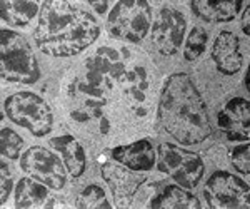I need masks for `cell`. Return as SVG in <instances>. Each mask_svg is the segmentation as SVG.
Listing matches in <instances>:
<instances>
[{"instance_id": "1", "label": "cell", "mask_w": 250, "mask_h": 209, "mask_svg": "<svg viewBox=\"0 0 250 209\" xmlns=\"http://www.w3.org/2000/svg\"><path fill=\"white\" fill-rule=\"evenodd\" d=\"M99 34L100 25L90 12L77 3L59 0L42 3L34 39L45 55L72 57L90 47Z\"/></svg>"}, {"instance_id": "2", "label": "cell", "mask_w": 250, "mask_h": 209, "mask_svg": "<svg viewBox=\"0 0 250 209\" xmlns=\"http://www.w3.org/2000/svg\"><path fill=\"white\" fill-rule=\"evenodd\" d=\"M159 117L164 129L185 146L210 138L212 124L205 102L188 74H173L164 84L159 100Z\"/></svg>"}, {"instance_id": "3", "label": "cell", "mask_w": 250, "mask_h": 209, "mask_svg": "<svg viewBox=\"0 0 250 209\" xmlns=\"http://www.w3.org/2000/svg\"><path fill=\"white\" fill-rule=\"evenodd\" d=\"M0 77L17 84H34L40 79V67L30 44L9 29L0 30Z\"/></svg>"}, {"instance_id": "4", "label": "cell", "mask_w": 250, "mask_h": 209, "mask_svg": "<svg viewBox=\"0 0 250 209\" xmlns=\"http://www.w3.org/2000/svg\"><path fill=\"white\" fill-rule=\"evenodd\" d=\"M3 109L12 122L27 129L35 138H43L52 131L54 116L50 107L35 92L22 91L12 94L3 102Z\"/></svg>"}, {"instance_id": "5", "label": "cell", "mask_w": 250, "mask_h": 209, "mask_svg": "<svg viewBox=\"0 0 250 209\" xmlns=\"http://www.w3.org/2000/svg\"><path fill=\"white\" fill-rule=\"evenodd\" d=\"M152 27V7L145 0L117 2L107 19L108 34L130 44H140Z\"/></svg>"}, {"instance_id": "6", "label": "cell", "mask_w": 250, "mask_h": 209, "mask_svg": "<svg viewBox=\"0 0 250 209\" xmlns=\"http://www.w3.org/2000/svg\"><path fill=\"white\" fill-rule=\"evenodd\" d=\"M159 159L160 171L167 172L179 186L185 189L195 187L205 172V164L199 154L175 146V144H160Z\"/></svg>"}, {"instance_id": "7", "label": "cell", "mask_w": 250, "mask_h": 209, "mask_svg": "<svg viewBox=\"0 0 250 209\" xmlns=\"http://www.w3.org/2000/svg\"><path fill=\"white\" fill-rule=\"evenodd\" d=\"M204 196L213 209H249V184L227 171L213 172L205 184Z\"/></svg>"}, {"instance_id": "8", "label": "cell", "mask_w": 250, "mask_h": 209, "mask_svg": "<svg viewBox=\"0 0 250 209\" xmlns=\"http://www.w3.org/2000/svg\"><path fill=\"white\" fill-rule=\"evenodd\" d=\"M20 167L30 178L45 184L47 187L59 191L67 183V167L59 154L43 146H32L20 156Z\"/></svg>"}, {"instance_id": "9", "label": "cell", "mask_w": 250, "mask_h": 209, "mask_svg": "<svg viewBox=\"0 0 250 209\" xmlns=\"http://www.w3.org/2000/svg\"><path fill=\"white\" fill-rule=\"evenodd\" d=\"M85 80L104 94L114 92L125 74V62L112 47H100L85 60Z\"/></svg>"}, {"instance_id": "10", "label": "cell", "mask_w": 250, "mask_h": 209, "mask_svg": "<svg viewBox=\"0 0 250 209\" xmlns=\"http://www.w3.org/2000/svg\"><path fill=\"white\" fill-rule=\"evenodd\" d=\"M187 22L179 10L165 7L152 23V42L162 55H173L182 46Z\"/></svg>"}, {"instance_id": "11", "label": "cell", "mask_w": 250, "mask_h": 209, "mask_svg": "<svg viewBox=\"0 0 250 209\" xmlns=\"http://www.w3.org/2000/svg\"><path fill=\"white\" fill-rule=\"evenodd\" d=\"M102 178L110 187L115 204L119 208L130 206L134 194L139 191L140 184H144L145 179H147L144 174H139V171L128 169L124 164L119 166V164L112 163H107L102 166Z\"/></svg>"}, {"instance_id": "12", "label": "cell", "mask_w": 250, "mask_h": 209, "mask_svg": "<svg viewBox=\"0 0 250 209\" xmlns=\"http://www.w3.org/2000/svg\"><path fill=\"white\" fill-rule=\"evenodd\" d=\"M150 72L145 66L132 64L125 69V74L120 80V89H122L125 99H127L130 109L135 116L142 117L148 112V92H150Z\"/></svg>"}, {"instance_id": "13", "label": "cell", "mask_w": 250, "mask_h": 209, "mask_svg": "<svg viewBox=\"0 0 250 209\" xmlns=\"http://www.w3.org/2000/svg\"><path fill=\"white\" fill-rule=\"evenodd\" d=\"M217 124L230 140L247 142L250 138V102L244 97H233L217 114Z\"/></svg>"}, {"instance_id": "14", "label": "cell", "mask_w": 250, "mask_h": 209, "mask_svg": "<svg viewBox=\"0 0 250 209\" xmlns=\"http://www.w3.org/2000/svg\"><path fill=\"white\" fill-rule=\"evenodd\" d=\"M212 59L220 74L233 75L242 69L240 42L232 32H220L212 47Z\"/></svg>"}, {"instance_id": "15", "label": "cell", "mask_w": 250, "mask_h": 209, "mask_svg": "<svg viewBox=\"0 0 250 209\" xmlns=\"http://www.w3.org/2000/svg\"><path fill=\"white\" fill-rule=\"evenodd\" d=\"M112 158L128 169L139 172H147L155 166V151L147 139L115 147L112 151Z\"/></svg>"}, {"instance_id": "16", "label": "cell", "mask_w": 250, "mask_h": 209, "mask_svg": "<svg viewBox=\"0 0 250 209\" xmlns=\"http://www.w3.org/2000/svg\"><path fill=\"white\" fill-rule=\"evenodd\" d=\"M244 7L240 0H193L190 9L199 19L210 23L232 22Z\"/></svg>"}, {"instance_id": "17", "label": "cell", "mask_w": 250, "mask_h": 209, "mask_svg": "<svg viewBox=\"0 0 250 209\" xmlns=\"http://www.w3.org/2000/svg\"><path fill=\"white\" fill-rule=\"evenodd\" d=\"M48 144L60 154V158H62L63 164H65L67 171L70 172L72 178H80L85 172L87 167L85 151H83V147L80 146V142L74 136L70 134L59 136V138L50 139Z\"/></svg>"}, {"instance_id": "18", "label": "cell", "mask_w": 250, "mask_h": 209, "mask_svg": "<svg viewBox=\"0 0 250 209\" xmlns=\"http://www.w3.org/2000/svg\"><path fill=\"white\" fill-rule=\"evenodd\" d=\"M152 209H200L202 204L192 192L175 184L165 186L154 199L148 203Z\"/></svg>"}, {"instance_id": "19", "label": "cell", "mask_w": 250, "mask_h": 209, "mask_svg": "<svg viewBox=\"0 0 250 209\" xmlns=\"http://www.w3.org/2000/svg\"><path fill=\"white\" fill-rule=\"evenodd\" d=\"M50 199L45 184L34 181V178H22L15 186V208L19 209L47 208Z\"/></svg>"}, {"instance_id": "20", "label": "cell", "mask_w": 250, "mask_h": 209, "mask_svg": "<svg viewBox=\"0 0 250 209\" xmlns=\"http://www.w3.org/2000/svg\"><path fill=\"white\" fill-rule=\"evenodd\" d=\"M39 12L37 2H25V0H3L0 3V15L2 20L9 25L27 27Z\"/></svg>"}, {"instance_id": "21", "label": "cell", "mask_w": 250, "mask_h": 209, "mask_svg": "<svg viewBox=\"0 0 250 209\" xmlns=\"http://www.w3.org/2000/svg\"><path fill=\"white\" fill-rule=\"evenodd\" d=\"M75 206L79 209H110L112 204L108 203L102 187L97 184H90L79 192L77 199H75Z\"/></svg>"}, {"instance_id": "22", "label": "cell", "mask_w": 250, "mask_h": 209, "mask_svg": "<svg viewBox=\"0 0 250 209\" xmlns=\"http://www.w3.org/2000/svg\"><path fill=\"white\" fill-rule=\"evenodd\" d=\"M207 30L204 29L202 25L193 27L188 34L187 40H185L184 46V59L192 62V60L199 59L202 55V52L205 50V46H207Z\"/></svg>"}, {"instance_id": "23", "label": "cell", "mask_w": 250, "mask_h": 209, "mask_svg": "<svg viewBox=\"0 0 250 209\" xmlns=\"http://www.w3.org/2000/svg\"><path fill=\"white\" fill-rule=\"evenodd\" d=\"M23 147V139L10 127H2L0 131V154L3 159L15 161L20 158V151Z\"/></svg>"}, {"instance_id": "24", "label": "cell", "mask_w": 250, "mask_h": 209, "mask_svg": "<svg viewBox=\"0 0 250 209\" xmlns=\"http://www.w3.org/2000/svg\"><path fill=\"white\" fill-rule=\"evenodd\" d=\"M230 163L237 171L242 174H250V146L249 142H244L240 146H235L230 151Z\"/></svg>"}, {"instance_id": "25", "label": "cell", "mask_w": 250, "mask_h": 209, "mask_svg": "<svg viewBox=\"0 0 250 209\" xmlns=\"http://www.w3.org/2000/svg\"><path fill=\"white\" fill-rule=\"evenodd\" d=\"M12 187H14L12 172L9 169V166L5 164V159L2 158V163H0V206H5Z\"/></svg>"}, {"instance_id": "26", "label": "cell", "mask_w": 250, "mask_h": 209, "mask_svg": "<svg viewBox=\"0 0 250 209\" xmlns=\"http://www.w3.org/2000/svg\"><path fill=\"white\" fill-rule=\"evenodd\" d=\"M250 5H249V2L245 3V12H244V15H242V30L245 32V35H249L250 34Z\"/></svg>"}, {"instance_id": "27", "label": "cell", "mask_w": 250, "mask_h": 209, "mask_svg": "<svg viewBox=\"0 0 250 209\" xmlns=\"http://www.w3.org/2000/svg\"><path fill=\"white\" fill-rule=\"evenodd\" d=\"M88 5H92L99 14H105L108 12V2H88Z\"/></svg>"}, {"instance_id": "28", "label": "cell", "mask_w": 250, "mask_h": 209, "mask_svg": "<svg viewBox=\"0 0 250 209\" xmlns=\"http://www.w3.org/2000/svg\"><path fill=\"white\" fill-rule=\"evenodd\" d=\"M108 126H110V124H108V120L105 117L100 119V132H102V134H107V132H108Z\"/></svg>"}, {"instance_id": "29", "label": "cell", "mask_w": 250, "mask_h": 209, "mask_svg": "<svg viewBox=\"0 0 250 209\" xmlns=\"http://www.w3.org/2000/svg\"><path fill=\"white\" fill-rule=\"evenodd\" d=\"M245 89H249V72L245 74Z\"/></svg>"}]
</instances>
